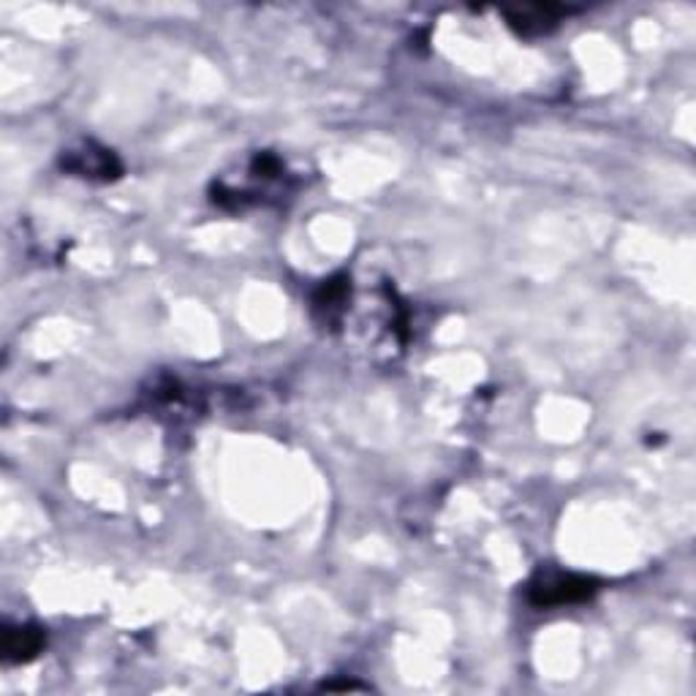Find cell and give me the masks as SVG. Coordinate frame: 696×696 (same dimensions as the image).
<instances>
[{"instance_id": "cell-1", "label": "cell", "mask_w": 696, "mask_h": 696, "mask_svg": "<svg viewBox=\"0 0 696 696\" xmlns=\"http://www.w3.org/2000/svg\"><path fill=\"white\" fill-rule=\"evenodd\" d=\"M599 582L588 575H575V571H539L528 582V601L536 610H553V606L580 604V601L593 599Z\"/></svg>"}, {"instance_id": "cell-2", "label": "cell", "mask_w": 696, "mask_h": 696, "mask_svg": "<svg viewBox=\"0 0 696 696\" xmlns=\"http://www.w3.org/2000/svg\"><path fill=\"white\" fill-rule=\"evenodd\" d=\"M63 169L87 177V180H115L122 175V164L113 150L98 148L93 142L82 144L80 150H69L63 155Z\"/></svg>"}, {"instance_id": "cell-3", "label": "cell", "mask_w": 696, "mask_h": 696, "mask_svg": "<svg viewBox=\"0 0 696 696\" xmlns=\"http://www.w3.org/2000/svg\"><path fill=\"white\" fill-rule=\"evenodd\" d=\"M504 14L509 20L511 31L526 38H536L555 31L561 20L571 14V9H564V5H526V9H511L504 11Z\"/></svg>"}, {"instance_id": "cell-4", "label": "cell", "mask_w": 696, "mask_h": 696, "mask_svg": "<svg viewBox=\"0 0 696 696\" xmlns=\"http://www.w3.org/2000/svg\"><path fill=\"white\" fill-rule=\"evenodd\" d=\"M47 645V634L38 626H5L3 659L9 664H27L36 659Z\"/></svg>"}, {"instance_id": "cell-5", "label": "cell", "mask_w": 696, "mask_h": 696, "mask_svg": "<svg viewBox=\"0 0 696 696\" xmlns=\"http://www.w3.org/2000/svg\"><path fill=\"white\" fill-rule=\"evenodd\" d=\"M346 299H349V281L346 278H332V281H325V286L316 292L314 308L319 310V314H325V321H335L338 316L343 314Z\"/></svg>"}]
</instances>
